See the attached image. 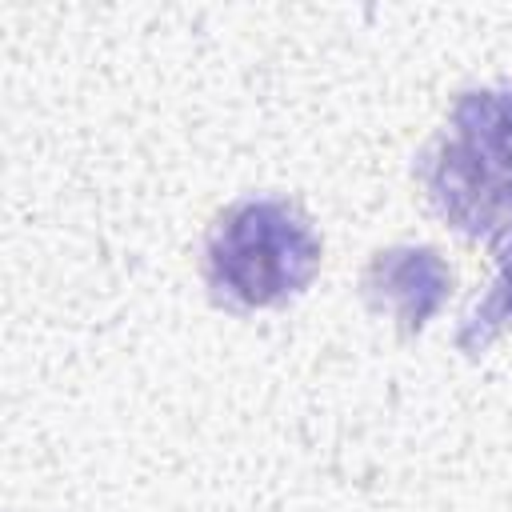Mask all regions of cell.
<instances>
[{
	"mask_svg": "<svg viewBox=\"0 0 512 512\" xmlns=\"http://www.w3.org/2000/svg\"><path fill=\"white\" fill-rule=\"evenodd\" d=\"M416 180L448 228L496 240L512 224V84L460 92L424 144Z\"/></svg>",
	"mask_w": 512,
	"mask_h": 512,
	"instance_id": "obj_1",
	"label": "cell"
},
{
	"mask_svg": "<svg viewBox=\"0 0 512 512\" xmlns=\"http://www.w3.org/2000/svg\"><path fill=\"white\" fill-rule=\"evenodd\" d=\"M312 220L280 196L232 200L204 236V284L216 304L236 312L280 308L320 272Z\"/></svg>",
	"mask_w": 512,
	"mask_h": 512,
	"instance_id": "obj_2",
	"label": "cell"
},
{
	"mask_svg": "<svg viewBox=\"0 0 512 512\" xmlns=\"http://www.w3.org/2000/svg\"><path fill=\"white\" fill-rule=\"evenodd\" d=\"M492 244H496V276H492L484 300L464 316V324L456 332V344L468 356L484 352L500 332L512 328V224Z\"/></svg>",
	"mask_w": 512,
	"mask_h": 512,
	"instance_id": "obj_4",
	"label": "cell"
},
{
	"mask_svg": "<svg viewBox=\"0 0 512 512\" xmlns=\"http://www.w3.org/2000/svg\"><path fill=\"white\" fill-rule=\"evenodd\" d=\"M360 292L372 312L396 324L400 336H416L444 308L452 292V268L428 244L380 248L360 276Z\"/></svg>",
	"mask_w": 512,
	"mask_h": 512,
	"instance_id": "obj_3",
	"label": "cell"
}]
</instances>
